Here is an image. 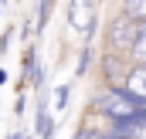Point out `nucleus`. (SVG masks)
Returning a JSON list of instances; mask_svg holds the SVG:
<instances>
[{
    "label": "nucleus",
    "instance_id": "nucleus-10",
    "mask_svg": "<svg viewBox=\"0 0 146 139\" xmlns=\"http://www.w3.org/2000/svg\"><path fill=\"white\" fill-rule=\"evenodd\" d=\"M122 14L136 24H146V0H122Z\"/></svg>",
    "mask_w": 146,
    "mask_h": 139
},
{
    "label": "nucleus",
    "instance_id": "nucleus-7",
    "mask_svg": "<svg viewBox=\"0 0 146 139\" xmlns=\"http://www.w3.org/2000/svg\"><path fill=\"white\" fill-rule=\"evenodd\" d=\"M54 3L58 0H34V41L44 34V27H48V21H51V10H54Z\"/></svg>",
    "mask_w": 146,
    "mask_h": 139
},
{
    "label": "nucleus",
    "instance_id": "nucleus-16",
    "mask_svg": "<svg viewBox=\"0 0 146 139\" xmlns=\"http://www.w3.org/2000/svg\"><path fill=\"white\" fill-rule=\"evenodd\" d=\"M7 3H10V0H0V7H7Z\"/></svg>",
    "mask_w": 146,
    "mask_h": 139
},
{
    "label": "nucleus",
    "instance_id": "nucleus-6",
    "mask_svg": "<svg viewBox=\"0 0 146 139\" xmlns=\"http://www.w3.org/2000/svg\"><path fill=\"white\" fill-rule=\"evenodd\" d=\"M122 88H126L133 99H139V102L146 105V65H129V75H126Z\"/></svg>",
    "mask_w": 146,
    "mask_h": 139
},
{
    "label": "nucleus",
    "instance_id": "nucleus-3",
    "mask_svg": "<svg viewBox=\"0 0 146 139\" xmlns=\"http://www.w3.org/2000/svg\"><path fill=\"white\" fill-rule=\"evenodd\" d=\"M136 31H139V24L119 10L109 24H106V51L129 54V48H133V41H136Z\"/></svg>",
    "mask_w": 146,
    "mask_h": 139
},
{
    "label": "nucleus",
    "instance_id": "nucleus-17",
    "mask_svg": "<svg viewBox=\"0 0 146 139\" xmlns=\"http://www.w3.org/2000/svg\"><path fill=\"white\" fill-rule=\"evenodd\" d=\"M3 10H7V7H0V21H3Z\"/></svg>",
    "mask_w": 146,
    "mask_h": 139
},
{
    "label": "nucleus",
    "instance_id": "nucleus-8",
    "mask_svg": "<svg viewBox=\"0 0 146 139\" xmlns=\"http://www.w3.org/2000/svg\"><path fill=\"white\" fill-rule=\"evenodd\" d=\"M133 65H146V24H139V31H136V41H133V48H129V54H126Z\"/></svg>",
    "mask_w": 146,
    "mask_h": 139
},
{
    "label": "nucleus",
    "instance_id": "nucleus-14",
    "mask_svg": "<svg viewBox=\"0 0 146 139\" xmlns=\"http://www.w3.org/2000/svg\"><path fill=\"white\" fill-rule=\"evenodd\" d=\"M24 112H27V92H17V102H14V115L21 119Z\"/></svg>",
    "mask_w": 146,
    "mask_h": 139
},
{
    "label": "nucleus",
    "instance_id": "nucleus-5",
    "mask_svg": "<svg viewBox=\"0 0 146 139\" xmlns=\"http://www.w3.org/2000/svg\"><path fill=\"white\" fill-rule=\"evenodd\" d=\"M129 58L126 54H115V51H106L102 54V61H99V68H102V81L106 85H122L126 81V75H129Z\"/></svg>",
    "mask_w": 146,
    "mask_h": 139
},
{
    "label": "nucleus",
    "instance_id": "nucleus-15",
    "mask_svg": "<svg viewBox=\"0 0 146 139\" xmlns=\"http://www.w3.org/2000/svg\"><path fill=\"white\" fill-rule=\"evenodd\" d=\"M7 81H10V75H7V68H3V65H0V92H3V85H7Z\"/></svg>",
    "mask_w": 146,
    "mask_h": 139
},
{
    "label": "nucleus",
    "instance_id": "nucleus-18",
    "mask_svg": "<svg viewBox=\"0 0 146 139\" xmlns=\"http://www.w3.org/2000/svg\"><path fill=\"white\" fill-rule=\"evenodd\" d=\"M21 139H31V136H27V132H21Z\"/></svg>",
    "mask_w": 146,
    "mask_h": 139
},
{
    "label": "nucleus",
    "instance_id": "nucleus-11",
    "mask_svg": "<svg viewBox=\"0 0 146 139\" xmlns=\"http://www.w3.org/2000/svg\"><path fill=\"white\" fill-rule=\"evenodd\" d=\"M72 139H112V136L106 132V126H78Z\"/></svg>",
    "mask_w": 146,
    "mask_h": 139
},
{
    "label": "nucleus",
    "instance_id": "nucleus-4",
    "mask_svg": "<svg viewBox=\"0 0 146 139\" xmlns=\"http://www.w3.org/2000/svg\"><path fill=\"white\" fill-rule=\"evenodd\" d=\"M48 88H41L34 95V132L37 139H54V132H58V126H54V115L48 112Z\"/></svg>",
    "mask_w": 146,
    "mask_h": 139
},
{
    "label": "nucleus",
    "instance_id": "nucleus-9",
    "mask_svg": "<svg viewBox=\"0 0 146 139\" xmlns=\"http://www.w3.org/2000/svg\"><path fill=\"white\" fill-rule=\"evenodd\" d=\"M92 58H95V48H92V44H82V48H78V61H75V78H85V75H88Z\"/></svg>",
    "mask_w": 146,
    "mask_h": 139
},
{
    "label": "nucleus",
    "instance_id": "nucleus-13",
    "mask_svg": "<svg viewBox=\"0 0 146 139\" xmlns=\"http://www.w3.org/2000/svg\"><path fill=\"white\" fill-rule=\"evenodd\" d=\"M14 34H17V27H14V24H7V27H3V34H0V61H3V54H7V48H10Z\"/></svg>",
    "mask_w": 146,
    "mask_h": 139
},
{
    "label": "nucleus",
    "instance_id": "nucleus-12",
    "mask_svg": "<svg viewBox=\"0 0 146 139\" xmlns=\"http://www.w3.org/2000/svg\"><path fill=\"white\" fill-rule=\"evenodd\" d=\"M68 102H72V81H61V85L54 88V109H58V112H65Z\"/></svg>",
    "mask_w": 146,
    "mask_h": 139
},
{
    "label": "nucleus",
    "instance_id": "nucleus-2",
    "mask_svg": "<svg viewBox=\"0 0 146 139\" xmlns=\"http://www.w3.org/2000/svg\"><path fill=\"white\" fill-rule=\"evenodd\" d=\"M68 27L82 37V44H92V37L99 31V0H68Z\"/></svg>",
    "mask_w": 146,
    "mask_h": 139
},
{
    "label": "nucleus",
    "instance_id": "nucleus-1",
    "mask_svg": "<svg viewBox=\"0 0 146 139\" xmlns=\"http://www.w3.org/2000/svg\"><path fill=\"white\" fill-rule=\"evenodd\" d=\"M92 109L106 119V122H122V119H133L136 112H143L146 105L139 99H133L122 85H106L92 95Z\"/></svg>",
    "mask_w": 146,
    "mask_h": 139
}]
</instances>
